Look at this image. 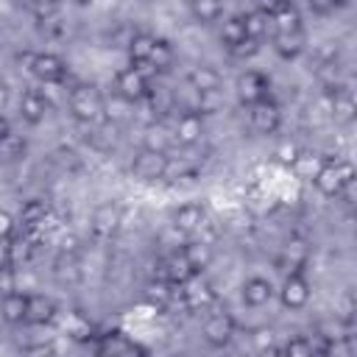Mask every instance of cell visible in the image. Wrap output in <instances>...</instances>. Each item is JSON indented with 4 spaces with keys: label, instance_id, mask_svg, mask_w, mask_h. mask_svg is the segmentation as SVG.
<instances>
[{
    "label": "cell",
    "instance_id": "obj_11",
    "mask_svg": "<svg viewBox=\"0 0 357 357\" xmlns=\"http://www.w3.org/2000/svg\"><path fill=\"white\" fill-rule=\"evenodd\" d=\"M28 70L42 84H59L67 75V61L59 53H33L28 61Z\"/></svg>",
    "mask_w": 357,
    "mask_h": 357
},
{
    "label": "cell",
    "instance_id": "obj_26",
    "mask_svg": "<svg viewBox=\"0 0 357 357\" xmlns=\"http://www.w3.org/2000/svg\"><path fill=\"white\" fill-rule=\"evenodd\" d=\"M47 215H50V206H47L42 198H31V201H25L22 209H20V223H22V229L33 231V229H39V226L47 220Z\"/></svg>",
    "mask_w": 357,
    "mask_h": 357
},
{
    "label": "cell",
    "instance_id": "obj_35",
    "mask_svg": "<svg viewBox=\"0 0 357 357\" xmlns=\"http://www.w3.org/2000/svg\"><path fill=\"white\" fill-rule=\"evenodd\" d=\"M184 254H187V259L192 262V268L201 273L204 268H209V262H212V245H206V243H190V245H184Z\"/></svg>",
    "mask_w": 357,
    "mask_h": 357
},
{
    "label": "cell",
    "instance_id": "obj_43",
    "mask_svg": "<svg viewBox=\"0 0 357 357\" xmlns=\"http://www.w3.org/2000/svg\"><path fill=\"white\" fill-rule=\"evenodd\" d=\"M8 103H11V89L6 81H0V114L8 109Z\"/></svg>",
    "mask_w": 357,
    "mask_h": 357
},
{
    "label": "cell",
    "instance_id": "obj_14",
    "mask_svg": "<svg viewBox=\"0 0 357 357\" xmlns=\"http://www.w3.org/2000/svg\"><path fill=\"white\" fill-rule=\"evenodd\" d=\"M198 271L192 268V262L187 259V254H184V248H176V251H170L165 259H162V279L165 282H170L173 287H181L187 279H192Z\"/></svg>",
    "mask_w": 357,
    "mask_h": 357
},
{
    "label": "cell",
    "instance_id": "obj_25",
    "mask_svg": "<svg viewBox=\"0 0 357 357\" xmlns=\"http://www.w3.org/2000/svg\"><path fill=\"white\" fill-rule=\"evenodd\" d=\"M329 95H332V117H335L337 123L349 126V123L354 120V114H357V103H354L351 92L337 84L335 89H329Z\"/></svg>",
    "mask_w": 357,
    "mask_h": 357
},
{
    "label": "cell",
    "instance_id": "obj_32",
    "mask_svg": "<svg viewBox=\"0 0 357 357\" xmlns=\"http://www.w3.org/2000/svg\"><path fill=\"white\" fill-rule=\"evenodd\" d=\"M243 25H245V36H251V39H265V33L271 31V20H268V14L265 11H259V8H254V11H248V14H243Z\"/></svg>",
    "mask_w": 357,
    "mask_h": 357
},
{
    "label": "cell",
    "instance_id": "obj_40",
    "mask_svg": "<svg viewBox=\"0 0 357 357\" xmlns=\"http://www.w3.org/2000/svg\"><path fill=\"white\" fill-rule=\"evenodd\" d=\"M11 290H17V273H14V268H3L0 271V296L11 293Z\"/></svg>",
    "mask_w": 357,
    "mask_h": 357
},
{
    "label": "cell",
    "instance_id": "obj_38",
    "mask_svg": "<svg viewBox=\"0 0 357 357\" xmlns=\"http://www.w3.org/2000/svg\"><path fill=\"white\" fill-rule=\"evenodd\" d=\"M307 6H310V11H312V14L326 17V14L337 11V8L343 6V0H307Z\"/></svg>",
    "mask_w": 357,
    "mask_h": 357
},
{
    "label": "cell",
    "instance_id": "obj_39",
    "mask_svg": "<svg viewBox=\"0 0 357 357\" xmlns=\"http://www.w3.org/2000/svg\"><path fill=\"white\" fill-rule=\"evenodd\" d=\"M14 245L8 243V237H0V271L3 268H14Z\"/></svg>",
    "mask_w": 357,
    "mask_h": 357
},
{
    "label": "cell",
    "instance_id": "obj_36",
    "mask_svg": "<svg viewBox=\"0 0 357 357\" xmlns=\"http://www.w3.org/2000/svg\"><path fill=\"white\" fill-rule=\"evenodd\" d=\"M229 53H231L234 59H251V56H257V53H259V39H251V36H245L240 45L229 47Z\"/></svg>",
    "mask_w": 357,
    "mask_h": 357
},
{
    "label": "cell",
    "instance_id": "obj_10",
    "mask_svg": "<svg viewBox=\"0 0 357 357\" xmlns=\"http://www.w3.org/2000/svg\"><path fill=\"white\" fill-rule=\"evenodd\" d=\"M178 290H181V301H184V307L190 312H206L215 304V287L206 279H201V273L187 279Z\"/></svg>",
    "mask_w": 357,
    "mask_h": 357
},
{
    "label": "cell",
    "instance_id": "obj_15",
    "mask_svg": "<svg viewBox=\"0 0 357 357\" xmlns=\"http://www.w3.org/2000/svg\"><path fill=\"white\" fill-rule=\"evenodd\" d=\"M271 47H273V53L279 56V59H284V61H293V59H298L301 53H304V47H307V33H304V28L301 31H287V33H271Z\"/></svg>",
    "mask_w": 357,
    "mask_h": 357
},
{
    "label": "cell",
    "instance_id": "obj_34",
    "mask_svg": "<svg viewBox=\"0 0 357 357\" xmlns=\"http://www.w3.org/2000/svg\"><path fill=\"white\" fill-rule=\"evenodd\" d=\"M25 156V139L17 137V134H8L3 142H0V165H14Z\"/></svg>",
    "mask_w": 357,
    "mask_h": 357
},
{
    "label": "cell",
    "instance_id": "obj_29",
    "mask_svg": "<svg viewBox=\"0 0 357 357\" xmlns=\"http://www.w3.org/2000/svg\"><path fill=\"white\" fill-rule=\"evenodd\" d=\"M190 14L195 22L201 25H212L220 20L223 14V3L220 0H190Z\"/></svg>",
    "mask_w": 357,
    "mask_h": 357
},
{
    "label": "cell",
    "instance_id": "obj_30",
    "mask_svg": "<svg viewBox=\"0 0 357 357\" xmlns=\"http://www.w3.org/2000/svg\"><path fill=\"white\" fill-rule=\"evenodd\" d=\"M173 296H176V290H173V284L165 282V279H156V282H151V284L145 287V301H148L151 307H156V310H165V307L173 301Z\"/></svg>",
    "mask_w": 357,
    "mask_h": 357
},
{
    "label": "cell",
    "instance_id": "obj_24",
    "mask_svg": "<svg viewBox=\"0 0 357 357\" xmlns=\"http://www.w3.org/2000/svg\"><path fill=\"white\" fill-rule=\"evenodd\" d=\"M81 259L75 251H61L53 262V276L61 282V284H78L81 282Z\"/></svg>",
    "mask_w": 357,
    "mask_h": 357
},
{
    "label": "cell",
    "instance_id": "obj_13",
    "mask_svg": "<svg viewBox=\"0 0 357 357\" xmlns=\"http://www.w3.org/2000/svg\"><path fill=\"white\" fill-rule=\"evenodd\" d=\"M248 123H251V128L257 131V134H276L279 131V126H282V112H279V106L268 98V100H259V103H254V106H248Z\"/></svg>",
    "mask_w": 357,
    "mask_h": 357
},
{
    "label": "cell",
    "instance_id": "obj_9",
    "mask_svg": "<svg viewBox=\"0 0 357 357\" xmlns=\"http://www.w3.org/2000/svg\"><path fill=\"white\" fill-rule=\"evenodd\" d=\"M120 226H123V209H120V204L103 201V204L95 206L92 220H89V229H92L95 237L109 240V237H114L120 231Z\"/></svg>",
    "mask_w": 357,
    "mask_h": 357
},
{
    "label": "cell",
    "instance_id": "obj_18",
    "mask_svg": "<svg viewBox=\"0 0 357 357\" xmlns=\"http://www.w3.org/2000/svg\"><path fill=\"white\" fill-rule=\"evenodd\" d=\"M273 284H271V279H265V276H251V279H245L243 282V287H240V296H243V301L248 304V307H265L271 298H273Z\"/></svg>",
    "mask_w": 357,
    "mask_h": 357
},
{
    "label": "cell",
    "instance_id": "obj_44",
    "mask_svg": "<svg viewBox=\"0 0 357 357\" xmlns=\"http://www.w3.org/2000/svg\"><path fill=\"white\" fill-rule=\"evenodd\" d=\"M11 134V126H8V120H6V114H0V142L6 139Z\"/></svg>",
    "mask_w": 357,
    "mask_h": 357
},
{
    "label": "cell",
    "instance_id": "obj_27",
    "mask_svg": "<svg viewBox=\"0 0 357 357\" xmlns=\"http://www.w3.org/2000/svg\"><path fill=\"white\" fill-rule=\"evenodd\" d=\"M173 145V134L165 123H151L145 128V137H142V148H151V151H159V153H167Z\"/></svg>",
    "mask_w": 357,
    "mask_h": 357
},
{
    "label": "cell",
    "instance_id": "obj_42",
    "mask_svg": "<svg viewBox=\"0 0 357 357\" xmlns=\"http://www.w3.org/2000/svg\"><path fill=\"white\" fill-rule=\"evenodd\" d=\"M14 218L6 212V209H0V237H11V231H14Z\"/></svg>",
    "mask_w": 357,
    "mask_h": 357
},
{
    "label": "cell",
    "instance_id": "obj_6",
    "mask_svg": "<svg viewBox=\"0 0 357 357\" xmlns=\"http://www.w3.org/2000/svg\"><path fill=\"white\" fill-rule=\"evenodd\" d=\"M234 92H237V100H240L243 106H254V103L271 98V81H268V75H262L259 70H245V73L237 75Z\"/></svg>",
    "mask_w": 357,
    "mask_h": 357
},
{
    "label": "cell",
    "instance_id": "obj_21",
    "mask_svg": "<svg viewBox=\"0 0 357 357\" xmlns=\"http://www.w3.org/2000/svg\"><path fill=\"white\" fill-rule=\"evenodd\" d=\"M307 257H310V248H307V243L304 240H298V237H293V240H287L284 245H282V254H279V259H276V265L282 268V271H301L304 265H307Z\"/></svg>",
    "mask_w": 357,
    "mask_h": 357
},
{
    "label": "cell",
    "instance_id": "obj_12",
    "mask_svg": "<svg viewBox=\"0 0 357 357\" xmlns=\"http://www.w3.org/2000/svg\"><path fill=\"white\" fill-rule=\"evenodd\" d=\"M95 351L100 357H134V354H148L145 346H139L137 340H131L128 335L123 332H109V335H100L95 340Z\"/></svg>",
    "mask_w": 357,
    "mask_h": 357
},
{
    "label": "cell",
    "instance_id": "obj_8",
    "mask_svg": "<svg viewBox=\"0 0 357 357\" xmlns=\"http://www.w3.org/2000/svg\"><path fill=\"white\" fill-rule=\"evenodd\" d=\"M204 131H206V126H204V114H201V112H195V109H187V112H181V114L176 117L173 128H170V134H173V142L184 145V148H192V145H198V142L204 139Z\"/></svg>",
    "mask_w": 357,
    "mask_h": 357
},
{
    "label": "cell",
    "instance_id": "obj_41",
    "mask_svg": "<svg viewBox=\"0 0 357 357\" xmlns=\"http://www.w3.org/2000/svg\"><path fill=\"white\" fill-rule=\"evenodd\" d=\"M254 343H257V349H273V332L271 329H257L254 332Z\"/></svg>",
    "mask_w": 357,
    "mask_h": 357
},
{
    "label": "cell",
    "instance_id": "obj_20",
    "mask_svg": "<svg viewBox=\"0 0 357 357\" xmlns=\"http://www.w3.org/2000/svg\"><path fill=\"white\" fill-rule=\"evenodd\" d=\"M206 220V212L201 204H181L176 212H173V229L176 231H184V234H192L204 226Z\"/></svg>",
    "mask_w": 357,
    "mask_h": 357
},
{
    "label": "cell",
    "instance_id": "obj_33",
    "mask_svg": "<svg viewBox=\"0 0 357 357\" xmlns=\"http://www.w3.org/2000/svg\"><path fill=\"white\" fill-rule=\"evenodd\" d=\"M243 39H245V25H243V17H226V20L220 22V42H223V47L229 50V47L240 45Z\"/></svg>",
    "mask_w": 357,
    "mask_h": 357
},
{
    "label": "cell",
    "instance_id": "obj_17",
    "mask_svg": "<svg viewBox=\"0 0 357 357\" xmlns=\"http://www.w3.org/2000/svg\"><path fill=\"white\" fill-rule=\"evenodd\" d=\"M56 318V301L45 293H28V310H25V324L42 326Z\"/></svg>",
    "mask_w": 357,
    "mask_h": 357
},
{
    "label": "cell",
    "instance_id": "obj_45",
    "mask_svg": "<svg viewBox=\"0 0 357 357\" xmlns=\"http://www.w3.org/2000/svg\"><path fill=\"white\" fill-rule=\"evenodd\" d=\"M276 3H293V0H276Z\"/></svg>",
    "mask_w": 357,
    "mask_h": 357
},
{
    "label": "cell",
    "instance_id": "obj_23",
    "mask_svg": "<svg viewBox=\"0 0 357 357\" xmlns=\"http://www.w3.org/2000/svg\"><path fill=\"white\" fill-rule=\"evenodd\" d=\"M268 20H271V31H276V33L301 31V14H298V8H296L293 3H279V6L268 14Z\"/></svg>",
    "mask_w": 357,
    "mask_h": 357
},
{
    "label": "cell",
    "instance_id": "obj_3",
    "mask_svg": "<svg viewBox=\"0 0 357 357\" xmlns=\"http://www.w3.org/2000/svg\"><path fill=\"white\" fill-rule=\"evenodd\" d=\"M148 92H151V81H148V73L139 64L123 67L114 75V95H120L131 103H139V100L148 98Z\"/></svg>",
    "mask_w": 357,
    "mask_h": 357
},
{
    "label": "cell",
    "instance_id": "obj_1",
    "mask_svg": "<svg viewBox=\"0 0 357 357\" xmlns=\"http://www.w3.org/2000/svg\"><path fill=\"white\" fill-rule=\"evenodd\" d=\"M103 103H106V98H103L100 89L92 86V84H78V86H73V89H70V98H67V106H70L73 120L86 123V126H92V123H98V120L103 117Z\"/></svg>",
    "mask_w": 357,
    "mask_h": 357
},
{
    "label": "cell",
    "instance_id": "obj_37",
    "mask_svg": "<svg viewBox=\"0 0 357 357\" xmlns=\"http://www.w3.org/2000/svg\"><path fill=\"white\" fill-rule=\"evenodd\" d=\"M284 354H312V351H318V346L310 340V337H293V340H287V346L282 349Z\"/></svg>",
    "mask_w": 357,
    "mask_h": 357
},
{
    "label": "cell",
    "instance_id": "obj_22",
    "mask_svg": "<svg viewBox=\"0 0 357 357\" xmlns=\"http://www.w3.org/2000/svg\"><path fill=\"white\" fill-rule=\"evenodd\" d=\"M187 86L195 92V95H206V92H215L220 89V73L209 64H198L190 70L187 75Z\"/></svg>",
    "mask_w": 357,
    "mask_h": 357
},
{
    "label": "cell",
    "instance_id": "obj_31",
    "mask_svg": "<svg viewBox=\"0 0 357 357\" xmlns=\"http://www.w3.org/2000/svg\"><path fill=\"white\" fill-rule=\"evenodd\" d=\"M173 61H176V53H173L170 42L156 39L153 42V50H151V59H148V67H153L156 73H167L173 67Z\"/></svg>",
    "mask_w": 357,
    "mask_h": 357
},
{
    "label": "cell",
    "instance_id": "obj_4",
    "mask_svg": "<svg viewBox=\"0 0 357 357\" xmlns=\"http://www.w3.org/2000/svg\"><path fill=\"white\" fill-rule=\"evenodd\" d=\"M167 170H170L167 153H159L151 148H139L131 159V176L139 181H159L167 176Z\"/></svg>",
    "mask_w": 357,
    "mask_h": 357
},
{
    "label": "cell",
    "instance_id": "obj_5",
    "mask_svg": "<svg viewBox=\"0 0 357 357\" xmlns=\"http://www.w3.org/2000/svg\"><path fill=\"white\" fill-rule=\"evenodd\" d=\"M234 335H237V321L229 312H212L201 326V337L212 349H226L234 340Z\"/></svg>",
    "mask_w": 357,
    "mask_h": 357
},
{
    "label": "cell",
    "instance_id": "obj_7",
    "mask_svg": "<svg viewBox=\"0 0 357 357\" xmlns=\"http://www.w3.org/2000/svg\"><path fill=\"white\" fill-rule=\"evenodd\" d=\"M310 296H312V287L307 282V276L301 271H290L279 287V301L284 310H304L310 304Z\"/></svg>",
    "mask_w": 357,
    "mask_h": 357
},
{
    "label": "cell",
    "instance_id": "obj_28",
    "mask_svg": "<svg viewBox=\"0 0 357 357\" xmlns=\"http://www.w3.org/2000/svg\"><path fill=\"white\" fill-rule=\"evenodd\" d=\"M153 42H156V36H151V33H145V31H137V33L131 36L128 47H126L131 64H148L151 50H153Z\"/></svg>",
    "mask_w": 357,
    "mask_h": 357
},
{
    "label": "cell",
    "instance_id": "obj_2",
    "mask_svg": "<svg viewBox=\"0 0 357 357\" xmlns=\"http://www.w3.org/2000/svg\"><path fill=\"white\" fill-rule=\"evenodd\" d=\"M354 178V167L346 159H324L321 167L315 170V176L310 178L315 184V190L326 198H337L340 190Z\"/></svg>",
    "mask_w": 357,
    "mask_h": 357
},
{
    "label": "cell",
    "instance_id": "obj_16",
    "mask_svg": "<svg viewBox=\"0 0 357 357\" xmlns=\"http://www.w3.org/2000/svg\"><path fill=\"white\" fill-rule=\"evenodd\" d=\"M47 109H50V103H47L45 92H39V89H25L22 92V98H20V117L28 126H39L47 117Z\"/></svg>",
    "mask_w": 357,
    "mask_h": 357
},
{
    "label": "cell",
    "instance_id": "obj_19",
    "mask_svg": "<svg viewBox=\"0 0 357 357\" xmlns=\"http://www.w3.org/2000/svg\"><path fill=\"white\" fill-rule=\"evenodd\" d=\"M25 310H28V293L22 290H11L0 296V318L11 326L25 324Z\"/></svg>",
    "mask_w": 357,
    "mask_h": 357
}]
</instances>
